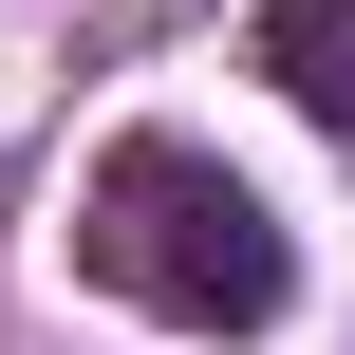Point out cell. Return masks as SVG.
Masks as SVG:
<instances>
[{
    "label": "cell",
    "mask_w": 355,
    "mask_h": 355,
    "mask_svg": "<svg viewBox=\"0 0 355 355\" xmlns=\"http://www.w3.org/2000/svg\"><path fill=\"white\" fill-rule=\"evenodd\" d=\"M262 75L355 150V0H262Z\"/></svg>",
    "instance_id": "7a4b0ae2"
},
{
    "label": "cell",
    "mask_w": 355,
    "mask_h": 355,
    "mask_svg": "<svg viewBox=\"0 0 355 355\" xmlns=\"http://www.w3.org/2000/svg\"><path fill=\"white\" fill-rule=\"evenodd\" d=\"M75 262H94L131 318H187V337H262V318L300 300L281 206H262L225 150H187V131L94 150V187H75Z\"/></svg>",
    "instance_id": "6da1fadb"
}]
</instances>
